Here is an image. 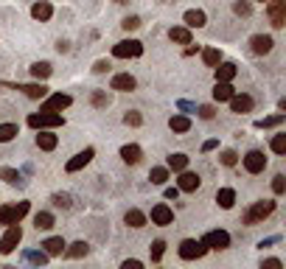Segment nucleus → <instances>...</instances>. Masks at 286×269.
<instances>
[{"label": "nucleus", "instance_id": "obj_22", "mask_svg": "<svg viewBox=\"0 0 286 269\" xmlns=\"http://www.w3.org/2000/svg\"><path fill=\"white\" fill-rule=\"evenodd\" d=\"M236 79V65L233 62H219L216 65V81H233Z\"/></svg>", "mask_w": 286, "mask_h": 269}, {"label": "nucleus", "instance_id": "obj_5", "mask_svg": "<svg viewBox=\"0 0 286 269\" xmlns=\"http://www.w3.org/2000/svg\"><path fill=\"white\" fill-rule=\"evenodd\" d=\"M177 253H180L182 261H196V258H202V255L208 253V247L202 241H196V238H186V241L180 244V250H177Z\"/></svg>", "mask_w": 286, "mask_h": 269}, {"label": "nucleus", "instance_id": "obj_29", "mask_svg": "<svg viewBox=\"0 0 286 269\" xmlns=\"http://www.w3.org/2000/svg\"><path fill=\"white\" fill-rule=\"evenodd\" d=\"M56 135H51V132H39L37 135V146L43 149V152H53V149H56Z\"/></svg>", "mask_w": 286, "mask_h": 269}, {"label": "nucleus", "instance_id": "obj_6", "mask_svg": "<svg viewBox=\"0 0 286 269\" xmlns=\"http://www.w3.org/2000/svg\"><path fill=\"white\" fill-rule=\"evenodd\" d=\"M143 53V45L138 43V39H124V43L112 45V56L115 59H135Z\"/></svg>", "mask_w": 286, "mask_h": 269}, {"label": "nucleus", "instance_id": "obj_28", "mask_svg": "<svg viewBox=\"0 0 286 269\" xmlns=\"http://www.w3.org/2000/svg\"><path fill=\"white\" fill-rule=\"evenodd\" d=\"M124 222L129 227H143L146 224V213L138 211V208H132V211H127V216H124Z\"/></svg>", "mask_w": 286, "mask_h": 269}, {"label": "nucleus", "instance_id": "obj_37", "mask_svg": "<svg viewBox=\"0 0 286 269\" xmlns=\"http://www.w3.org/2000/svg\"><path fill=\"white\" fill-rule=\"evenodd\" d=\"M272 152H275V154H283L286 152V135L283 132H278L275 137H272Z\"/></svg>", "mask_w": 286, "mask_h": 269}, {"label": "nucleus", "instance_id": "obj_44", "mask_svg": "<svg viewBox=\"0 0 286 269\" xmlns=\"http://www.w3.org/2000/svg\"><path fill=\"white\" fill-rule=\"evenodd\" d=\"M26 258L31 264H48V253H26Z\"/></svg>", "mask_w": 286, "mask_h": 269}, {"label": "nucleus", "instance_id": "obj_26", "mask_svg": "<svg viewBox=\"0 0 286 269\" xmlns=\"http://www.w3.org/2000/svg\"><path fill=\"white\" fill-rule=\"evenodd\" d=\"M236 90L230 87V81H216V87H213V98L216 101H230V95H233Z\"/></svg>", "mask_w": 286, "mask_h": 269}, {"label": "nucleus", "instance_id": "obj_15", "mask_svg": "<svg viewBox=\"0 0 286 269\" xmlns=\"http://www.w3.org/2000/svg\"><path fill=\"white\" fill-rule=\"evenodd\" d=\"M31 17H34V20H39V23H48L53 17V6L48 3V0H37V3L31 6Z\"/></svg>", "mask_w": 286, "mask_h": 269}, {"label": "nucleus", "instance_id": "obj_51", "mask_svg": "<svg viewBox=\"0 0 286 269\" xmlns=\"http://www.w3.org/2000/svg\"><path fill=\"white\" fill-rule=\"evenodd\" d=\"M140 266L143 264H140V261H135V258L132 261H124V269H140Z\"/></svg>", "mask_w": 286, "mask_h": 269}, {"label": "nucleus", "instance_id": "obj_9", "mask_svg": "<svg viewBox=\"0 0 286 269\" xmlns=\"http://www.w3.org/2000/svg\"><path fill=\"white\" fill-rule=\"evenodd\" d=\"M244 169H247L250 174H261V171L267 169V157H264V152L253 149V152L244 154Z\"/></svg>", "mask_w": 286, "mask_h": 269}, {"label": "nucleus", "instance_id": "obj_21", "mask_svg": "<svg viewBox=\"0 0 286 269\" xmlns=\"http://www.w3.org/2000/svg\"><path fill=\"white\" fill-rule=\"evenodd\" d=\"M216 202H219V208L230 211V208L236 205V191H233V188H219V191H216Z\"/></svg>", "mask_w": 286, "mask_h": 269}, {"label": "nucleus", "instance_id": "obj_10", "mask_svg": "<svg viewBox=\"0 0 286 269\" xmlns=\"http://www.w3.org/2000/svg\"><path fill=\"white\" fill-rule=\"evenodd\" d=\"M270 20L275 28H283L286 26V0H270Z\"/></svg>", "mask_w": 286, "mask_h": 269}, {"label": "nucleus", "instance_id": "obj_11", "mask_svg": "<svg viewBox=\"0 0 286 269\" xmlns=\"http://www.w3.org/2000/svg\"><path fill=\"white\" fill-rule=\"evenodd\" d=\"M171 222H174V211H171L166 202H160V205H154V208H152V224L166 227V224H171Z\"/></svg>", "mask_w": 286, "mask_h": 269}, {"label": "nucleus", "instance_id": "obj_31", "mask_svg": "<svg viewBox=\"0 0 286 269\" xmlns=\"http://www.w3.org/2000/svg\"><path fill=\"white\" fill-rule=\"evenodd\" d=\"M17 90H23L28 98H45V95H48V87L45 85H20Z\"/></svg>", "mask_w": 286, "mask_h": 269}, {"label": "nucleus", "instance_id": "obj_43", "mask_svg": "<svg viewBox=\"0 0 286 269\" xmlns=\"http://www.w3.org/2000/svg\"><path fill=\"white\" fill-rule=\"evenodd\" d=\"M53 205L62 208V211H68V208H70V196L68 194H53Z\"/></svg>", "mask_w": 286, "mask_h": 269}, {"label": "nucleus", "instance_id": "obj_41", "mask_svg": "<svg viewBox=\"0 0 286 269\" xmlns=\"http://www.w3.org/2000/svg\"><path fill=\"white\" fill-rule=\"evenodd\" d=\"M0 179H6V182H17L20 174H17L14 169H9V165H3V169H0Z\"/></svg>", "mask_w": 286, "mask_h": 269}, {"label": "nucleus", "instance_id": "obj_46", "mask_svg": "<svg viewBox=\"0 0 286 269\" xmlns=\"http://www.w3.org/2000/svg\"><path fill=\"white\" fill-rule=\"evenodd\" d=\"M121 26H124V28H127V31H135V28H138V26H140V17H127V20H124V23H121Z\"/></svg>", "mask_w": 286, "mask_h": 269}, {"label": "nucleus", "instance_id": "obj_18", "mask_svg": "<svg viewBox=\"0 0 286 269\" xmlns=\"http://www.w3.org/2000/svg\"><path fill=\"white\" fill-rule=\"evenodd\" d=\"M169 39L177 45H191V28L188 26H174L169 28Z\"/></svg>", "mask_w": 286, "mask_h": 269}, {"label": "nucleus", "instance_id": "obj_30", "mask_svg": "<svg viewBox=\"0 0 286 269\" xmlns=\"http://www.w3.org/2000/svg\"><path fill=\"white\" fill-rule=\"evenodd\" d=\"M202 62H205L208 68H216V65L222 62V51H219V48H205V51H202Z\"/></svg>", "mask_w": 286, "mask_h": 269}, {"label": "nucleus", "instance_id": "obj_39", "mask_svg": "<svg viewBox=\"0 0 286 269\" xmlns=\"http://www.w3.org/2000/svg\"><path fill=\"white\" fill-rule=\"evenodd\" d=\"M233 11H236L238 17H247L250 11H253V6H250L247 0H236V3H233Z\"/></svg>", "mask_w": 286, "mask_h": 269}, {"label": "nucleus", "instance_id": "obj_7", "mask_svg": "<svg viewBox=\"0 0 286 269\" xmlns=\"http://www.w3.org/2000/svg\"><path fill=\"white\" fill-rule=\"evenodd\" d=\"M93 157H95V149H93V146H87L85 152H79L76 157H70L68 163H65V171H68V174H76V171H81L85 165H90V160H93Z\"/></svg>", "mask_w": 286, "mask_h": 269}, {"label": "nucleus", "instance_id": "obj_42", "mask_svg": "<svg viewBox=\"0 0 286 269\" xmlns=\"http://www.w3.org/2000/svg\"><path fill=\"white\" fill-rule=\"evenodd\" d=\"M90 101H93V107H107V104H110V95H107V93H101V90H95Z\"/></svg>", "mask_w": 286, "mask_h": 269}, {"label": "nucleus", "instance_id": "obj_48", "mask_svg": "<svg viewBox=\"0 0 286 269\" xmlns=\"http://www.w3.org/2000/svg\"><path fill=\"white\" fill-rule=\"evenodd\" d=\"M213 115H216V112H213V107H208V104H205V107H199V118H205V121H211Z\"/></svg>", "mask_w": 286, "mask_h": 269}, {"label": "nucleus", "instance_id": "obj_13", "mask_svg": "<svg viewBox=\"0 0 286 269\" xmlns=\"http://www.w3.org/2000/svg\"><path fill=\"white\" fill-rule=\"evenodd\" d=\"M199 174H194V171H186L182 169V174H180V182H177V188L180 191H186V194H194L196 188H199Z\"/></svg>", "mask_w": 286, "mask_h": 269}, {"label": "nucleus", "instance_id": "obj_54", "mask_svg": "<svg viewBox=\"0 0 286 269\" xmlns=\"http://www.w3.org/2000/svg\"><path fill=\"white\" fill-rule=\"evenodd\" d=\"M115 3H127V0H115Z\"/></svg>", "mask_w": 286, "mask_h": 269}, {"label": "nucleus", "instance_id": "obj_2", "mask_svg": "<svg viewBox=\"0 0 286 269\" xmlns=\"http://www.w3.org/2000/svg\"><path fill=\"white\" fill-rule=\"evenodd\" d=\"M272 211H275V202H272V199L255 202V205L247 211V216H244V224H258V222H264L267 216H272Z\"/></svg>", "mask_w": 286, "mask_h": 269}, {"label": "nucleus", "instance_id": "obj_36", "mask_svg": "<svg viewBox=\"0 0 286 269\" xmlns=\"http://www.w3.org/2000/svg\"><path fill=\"white\" fill-rule=\"evenodd\" d=\"M283 123V115H270V118H264V121H258L255 127L258 129H272V127H281Z\"/></svg>", "mask_w": 286, "mask_h": 269}, {"label": "nucleus", "instance_id": "obj_12", "mask_svg": "<svg viewBox=\"0 0 286 269\" xmlns=\"http://www.w3.org/2000/svg\"><path fill=\"white\" fill-rule=\"evenodd\" d=\"M135 76H129V73H118V76H112V81H110V90H118V93H129V90H135Z\"/></svg>", "mask_w": 286, "mask_h": 269}, {"label": "nucleus", "instance_id": "obj_8", "mask_svg": "<svg viewBox=\"0 0 286 269\" xmlns=\"http://www.w3.org/2000/svg\"><path fill=\"white\" fill-rule=\"evenodd\" d=\"M202 244L208 250H224V247H230V236L224 230H211L202 236Z\"/></svg>", "mask_w": 286, "mask_h": 269}, {"label": "nucleus", "instance_id": "obj_45", "mask_svg": "<svg viewBox=\"0 0 286 269\" xmlns=\"http://www.w3.org/2000/svg\"><path fill=\"white\" fill-rule=\"evenodd\" d=\"M272 191H275V194H283L286 191V177L283 174H278L275 179H272Z\"/></svg>", "mask_w": 286, "mask_h": 269}, {"label": "nucleus", "instance_id": "obj_19", "mask_svg": "<svg viewBox=\"0 0 286 269\" xmlns=\"http://www.w3.org/2000/svg\"><path fill=\"white\" fill-rule=\"evenodd\" d=\"M182 20H186L188 28H202L208 23V17H205V11H202V9H191V11H186Z\"/></svg>", "mask_w": 286, "mask_h": 269}, {"label": "nucleus", "instance_id": "obj_35", "mask_svg": "<svg viewBox=\"0 0 286 269\" xmlns=\"http://www.w3.org/2000/svg\"><path fill=\"white\" fill-rule=\"evenodd\" d=\"M17 123H0V143H9V140H14L17 137Z\"/></svg>", "mask_w": 286, "mask_h": 269}, {"label": "nucleus", "instance_id": "obj_47", "mask_svg": "<svg viewBox=\"0 0 286 269\" xmlns=\"http://www.w3.org/2000/svg\"><path fill=\"white\" fill-rule=\"evenodd\" d=\"M222 163L224 165H236L238 163V154L236 152H222Z\"/></svg>", "mask_w": 286, "mask_h": 269}, {"label": "nucleus", "instance_id": "obj_25", "mask_svg": "<svg viewBox=\"0 0 286 269\" xmlns=\"http://www.w3.org/2000/svg\"><path fill=\"white\" fill-rule=\"evenodd\" d=\"M53 224H56V219H53V213H48V211H39L37 216H34V227H37V230H51Z\"/></svg>", "mask_w": 286, "mask_h": 269}, {"label": "nucleus", "instance_id": "obj_23", "mask_svg": "<svg viewBox=\"0 0 286 269\" xmlns=\"http://www.w3.org/2000/svg\"><path fill=\"white\" fill-rule=\"evenodd\" d=\"M169 129H171V132H188V129H191V118L188 115H171L169 118Z\"/></svg>", "mask_w": 286, "mask_h": 269}, {"label": "nucleus", "instance_id": "obj_16", "mask_svg": "<svg viewBox=\"0 0 286 269\" xmlns=\"http://www.w3.org/2000/svg\"><path fill=\"white\" fill-rule=\"evenodd\" d=\"M253 110V98L250 95H230V112H236V115H244V112Z\"/></svg>", "mask_w": 286, "mask_h": 269}, {"label": "nucleus", "instance_id": "obj_50", "mask_svg": "<svg viewBox=\"0 0 286 269\" xmlns=\"http://www.w3.org/2000/svg\"><path fill=\"white\" fill-rule=\"evenodd\" d=\"M261 269H281V261H278V258H270V261H264V264H261Z\"/></svg>", "mask_w": 286, "mask_h": 269}, {"label": "nucleus", "instance_id": "obj_17", "mask_svg": "<svg viewBox=\"0 0 286 269\" xmlns=\"http://www.w3.org/2000/svg\"><path fill=\"white\" fill-rule=\"evenodd\" d=\"M272 37H267V34H255L253 39H250V48H253V53H270L272 51Z\"/></svg>", "mask_w": 286, "mask_h": 269}, {"label": "nucleus", "instance_id": "obj_4", "mask_svg": "<svg viewBox=\"0 0 286 269\" xmlns=\"http://www.w3.org/2000/svg\"><path fill=\"white\" fill-rule=\"evenodd\" d=\"M23 241V230H20V222L17 224H9V230L3 233V238H0V253L3 255H11L17 250V244Z\"/></svg>", "mask_w": 286, "mask_h": 269}, {"label": "nucleus", "instance_id": "obj_49", "mask_svg": "<svg viewBox=\"0 0 286 269\" xmlns=\"http://www.w3.org/2000/svg\"><path fill=\"white\" fill-rule=\"evenodd\" d=\"M93 70H95V73H107V70H110V62H104V59H98Z\"/></svg>", "mask_w": 286, "mask_h": 269}, {"label": "nucleus", "instance_id": "obj_52", "mask_svg": "<svg viewBox=\"0 0 286 269\" xmlns=\"http://www.w3.org/2000/svg\"><path fill=\"white\" fill-rule=\"evenodd\" d=\"M177 194H180V188H166V199H177Z\"/></svg>", "mask_w": 286, "mask_h": 269}, {"label": "nucleus", "instance_id": "obj_38", "mask_svg": "<svg viewBox=\"0 0 286 269\" xmlns=\"http://www.w3.org/2000/svg\"><path fill=\"white\" fill-rule=\"evenodd\" d=\"M149 250H152V261H160V258H163V253H166V241H163V238H157Z\"/></svg>", "mask_w": 286, "mask_h": 269}, {"label": "nucleus", "instance_id": "obj_34", "mask_svg": "<svg viewBox=\"0 0 286 269\" xmlns=\"http://www.w3.org/2000/svg\"><path fill=\"white\" fill-rule=\"evenodd\" d=\"M188 165V157L186 154H171L169 160H166V169H171V171H182Z\"/></svg>", "mask_w": 286, "mask_h": 269}, {"label": "nucleus", "instance_id": "obj_3", "mask_svg": "<svg viewBox=\"0 0 286 269\" xmlns=\"http://www.w3.org/2000/svg\"><path fill=\"white\" fill-rule=\"evenodd\" d=\"M28 213V202H17V205H3L0 208V224H17Z\"/></svg>", "mask_w": 286, "mask_h": 269}, {"label": "nucleus", "instance_id": "obj_27", "mask_svg": "<svg viewBox=\"0 0 286 269\" xmlns=\"http://www.w3.org/2000/svg\"><path fill=\"white\" fill-rule=\"evenodd\" d=\"M65 247H68V244H65ZM87 253H90V244L87 241H76V244H70V247L65 250L68 258H81V255H87Z\"/></svg>", "mask_w": 286, "mask_h": 269}, {"label": "nucleus", "instance_id": "obj_32", "mask_svg": "<svg viewBox=\"0 0 286 269\" xmlns=\"http://www.w3.org/2000/svg\"><path fill=\"white\" fill-rule=\"evenodd\" d=\"M149 179H152V185H166V179H169V169H166V165H154V169L149 171Z\"/></svg>", "mask_w": 286, "mask_h": 269}, {"label": "nucleus", "instance_id": "obj_55", "mask_svg": "<svg viewBox=\"0 0 286 269\" xmlns=\"http://www.w3.org/2000/svg\"><path fill=\"white\" fill-rule=\"evenodd\" d=\"M258 3H264V0H258Z\"/></svg>", "mask_w": 286, "mask_h": 269}, {"label": "nucleus", "instance_id": "obj_20", "mask_svg": "<svg viewBox=\"0 0 286 269\" xmlns=\"http://www.w3.org/2000/svg\"><path fill=\"white\" fill-rule=\"evenodd\" d=\"M121 157H124V163L135 165V163H140L143 152H140V146H135V143H127V146L121 149Z\"/></svg>", "mask_w": 286, "mask_h": 269}, {"label": "nucleus", "instance_id": "obj_14", "mask_svg": "<svg viewBox=\"0 0 286 269\" xmlns=\"http://www.w3.org/2000/svg\"><path fill=\"white\" fill-rule=\"evenodd\" d=\"M73 104V98H70L68 93H56V95H51V98L45 101V107L43 110H51V112H59V110H68V107Z\"/></svg>", "mask_w": 286, "mask_h": 269}, {"label": "nucleus", "instance_id": "obj_53", "mask_svg": "<svg viewBox=\"0 0 286 269\" xmlns=\"http://www.w3.org/2000/svg\"><path fill=\"white\" fill-rule=\"evenodd\" d=\"M216 149V140H205V146H202V152H213Z\"/></svg>", "mask_w": 286, "mask_h": 269}, {"label": "nucleus", "instance_id": "obj_33", "mask_svg": "<svg viewBox=\"0 0 286 269\" xmlns=\"http://www.w3.org/2000/svg\"><path fill=\"white\" fill-rule=\"evenodd\" d=\"M51 73H53V70H51V65H48V62H34L31 65V76H34V79H39V81L48 79Z\"/></svg>", "mask_w": 286, "mask_h": 269}, {"label": "nucleus", "instance_id": "obj_40", "mask_svg": "<svg viewBox=\"0 0 286 269\" xmlns=\"http://www.w3.org/2000/svg\"><path fill=\"white\" fill-rule=\"evenodd\" d=\"M124 123H127V127H140L143 115H140V112H127V115H124Z\"/></svg>", "mask_w": 286, "mask_h": 269}, {"label": "nucleus", "instance_id": "obj_24", "mask_svg": "<svg viewBox=\"0 0 286 269\" xmlns=\"http://www.w3.org/2000/svg\"><path fill=\"white\" fill-rule=\"evenodd\" d=\"M43 247H45V253H48V255H62V253H65V241H62L59 236L45 238V241H43Z\"/></svg>", "mask_w": 286, "mask_h": 269}, {"label": "nucleus", "instance_id": "obj_1", "mask_svg": "<svg viewBox=\"0 0 286 269\" xmlns=\"http://www.w3.org/2000/svg\"><path fill=\"white\" fill-rule=\"evenodd\" d=\"M65 118L59 112H51V110H43V112H31L28 115V127L31 129H56L62 127Z\"/></svg>", "mask_w": 286, "mask_h": 269}]
</instances>
